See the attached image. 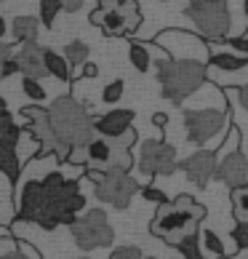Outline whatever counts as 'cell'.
<instances>
[{"label": "cell", "mask_w": 248, "mask_h": 259, "mask_svg": "<svg viewBox=\"0 0 248 259\" xmlns=\"http://www.w3.org/2000/svg\"><path fill=\"white\" fill-rule=\"evenodd\" d=\"M85 208V198L80 195V182L67 179L59 171H48L43 179H30L19 190L16 219L32 222L43 230L72 227L78 214Z\"/></svg>", "instance_id": "cell-1"}, {"label": "cell", "mask_w": 248, "mask_h": 259, "mask_svg": "<svg viewBox=\"0 0 248 259\" xmlns=\"http://www.w3.org/2000/svg\"><path fill=\"white\" fill-rule=\"evenodd\" d=\"M206 219V206L197 203L192 195H179L176 200H171L166 206H158L155 217L150 222V233L166 241L168 246H179L197 233V225Z\"/></svg>", "instance_id": "cell-2"}, {"label": "cell", "mask_w": 248, "mask_h": 259, "mask_svg": "<svg viewBox=\"0 0 248 259\" xmlns=\"http://www.w3.org/2000/svg\"><path fill=\"white\" fill-rule=\"evenodd\" d=\"M158 80L163 99L182 104L208 80V64L195 59H171L168 56V59L158 62Z\"/></svg>", "instance_id": "cell-3"}, {"label": "cell", "mask_w": 248, "mask_h": 259, "mask_svg": "<svg viewBox=\"0 0 248 259\" xmlns=\"http://www.w3.org/2000/svg\"><path fill=\"white\" fill-rule=\"evenodd\" d=\"M51 120L56 126V134L62 137L64 145L70 147H88L96 139V128H93V118L88 115V107L80 104L72 94L51 102Z\"/></svg>", "instance_id": "cell-4"}, {"label": "cell", "mask_w": 248, "mask_h": 259, "mask_svg": "<svg viewBox=\"0 0 248 259\" xmlns=\"http://www.w3.org/2000/svg\"><path fill=\"white\" fill-rule=\"evenodd\" d=\"M184 16L195 24L197 37L214 43L227 40L230 32V3L224 0H192L184 6Z\"/></svg>", "instance_id": "cell-5"}, {"label": "cell", "mask_w": 248, "mask_h": 259, "mask_svg": "<svg viewBox=\"0 0 248 259\" xmlns=\"http://www.w3.org/2000/svg\"><path fill=\"white\" fill-rule=\"evenodd\" d=\"M22 118L27 120L24 128L30 131L37 142H40V158L54 155L59 163H67L72 147L64 145L62 137L56 134V126L51 120L48 107H43V104H27V107H22Z\"/></svg>", "instance_id": "cell-6"}, {"label": "cell", "mask_w": 248, "mask_h": 259, "mask_svg": "<svg viewBox=\"0 0 248 259\" xmlns=\"http://www.w3.org/2000/svg\"><path fill=\"white\" fill-rule=\"evenodd\" d=\"M72 241L83 251H93V248H104L115 243V230L110 227L107 214L102 208H88L72 227Z\"/></svg>", "instance_id": "cell-7"}, {"label": "cell", "mask_w": 248, "mask_h": 259, "mask_svg": "<svg viewBox=\"0 0 248 259\" xmlns=\"http://www.w3.org/2000/svg\"><path fill=\"white\" fill-rule=\"evenodd\" d=\"M179 168L176 160V147L168 145L166 139H150L139 145V171L147 177H160V174H174Z\"/></svg>", "instance_id": "cell-8"}, {"label": "cell", "mask_w": 248, "mask_h": 259, "mask_svg": "<svg viewBox=\"0 0 248 259\" xmlns=\"http://www.w3.org/2000/svg\"><path fill=\"white\" fill-rule=\"evenodd\" d=\"M141 187L139 182L133 179L131 174H123V171H112V174H104V179L99 182L96 187H93V195L96 200L107 206H115V208H128L133 195H139Z\"/></svg>", "instance_id": "cell-9"}, {"label": "cell", "mask_w": 248, "mask_h": 259, "mask_svg": "<svg viewBox=\"0 0 248 259\" xmlns=\"http://www.w3.org/2000/svg\"><path fill=\"white\" fill-rule=\"evenodd\" d=\"M155 43H160L171 59H195V62H203V56H211L206 49V40L197 37L192 32H184V30H163Z\"/></svg>", "instance_id": "cell-10"}, {"label": "cell", "mask_w": 248, "mask_h": 259, "mask_svg": "<svg viewBox=\"0 0 248 259\" xmlns=\"http://www.w3.org/2000/svg\"><path fill=\"white\" fill-rule=\"evenodd\" d=\"M227 115L222 110H184V128L189 145H206L208 139L224 134Z\"/></svg>", "instance_id": "cell-11"}, {"label": "cell", "mask_w": 248, "mask_h": 259, "mask_svg": "<svg viewBox=\"0 0 248 259\" xmlns=\"http://www.w3.org/2000/svg\"><path fill=\"white\" fill-rule=\"evenodd\" d=\"M141 27V6L133 0H118L102 24L104 37H131Z\"/></svg>", "instance_id": "cell-12"}, {"label": "cell", "mask_w": 248, "mask_h": 259, "mask_svg": "<svg viewBox=\"0 0 248 259\" xmlns=\"http://www.w3.org/2000/svg\"><path fill=\"white\" fill-rule=\"evenodd\" d=\"M179 168L187 174V179L197 185L200 190L208 187V182L216 177V168H219V152L214 150H197L192 152L189 158L179 160Z\"/></svg>", "instance_id": "cell-13"}, {"label": "cell", "mask_w": 248, "mask_h": 259, "mask_svg": "<svg viewBox=\"0 0 248 259\" xmlns=\"http://www.w3.org/2000/svg\"><path fill=\"white\" fill-rule=\"evenodd\" d=\"M216 182H222L230 190H240L248 185V160L245 152L237 147L232 152H227L224 158H219V168H216Z\"/></svg>", "instance_id": "cell-14"}, {"label": "cell", "mask_w": 248, "mask_h": 259, "mask_svg": "<svg viewBox=\"0 0 248 259\" xmlns=\"http://www.w3.org/2000/svg\"><path fill=\"white\" fill-rule=\"evenodd\" d=\"M133 115L131 110H110L104 115L93 118V128H96V137L102 139H120L123 134H128L133 128Z\"/></svg>", "instance_id": "cell-15"}, {"label": "cell", "mask_w": 248, "mask_h": 259, "mask_svg": "<svg viewBox=\"0 0 248 259\" xmlns=\"http://www.w3.org/2000/svg\"><path fill=\"white\" fill-rule=\"evenodd\" d=\"M16 62H19V72L22 78H30V80H43V78H51L48 70H45V49L40 43H24L16 54Z\"/></svg>", "instance_id": "cell-16"}, {"label": "cell", "mask_w": 248, "mask_h": 259, "mask_svg": "<svg viewBox=\"0 0 248 259\" xmlns=\"http://www.w3.org/2000/svg\"><path fill=\"white\" fill-rule=\"evenodd\" d=\"M37 30H40V22H37L35 16H14V22H11V32H14V40L16 43H35L37 40Z\"/></svg>", "instance_id": "cell-17"}, {"label": "cell", "mask_w": 248, "mask_h": 259, "mask_svg": "<svg viewBox=\"0 0 248 259\" xmlns=\"http://www.w3.org/2000/svg\"><path fill=\"white\" fill-rule=\"evenodd\" d=\"M45 70H48L51 78L62 80V83L75 80L72 78V67H70V62H67V56L59 54V51H54V49H45Z\"/></svg>", "instance_id": "cell-18"}, {"label": "cell", "mask_w": 248, "mask_h": 259, "mask_svg": "<svg viewBox=\"0 0 248 259\" xmlns=\"http://www.w3.org/2000/svg\"><path fill=\"white\" fill-rule=\"evenodd\" d=\"M206 64L214 67V70H222V72H240V70L248 67V56L232 54V51H222V54H211Z\"/></svg>", "instance_id": "cell-19"}, {"label": "cell", "mask_w": 248, "mask_h": 259, "mask_svg": "<svg viewBox=\"0 0 248 259\" xmlns=\"http://www.w3.org/2000/svg\"><path fill=\"white\" fill-rule=\"evenodd\" d=\"M19 171H22V163H19L16 150L0 145V174L8 179V185H14V182L19 179Z\"/></svg>", "instance_id": "cell-20"}, {"label": "cell", "mask_w": 248, "mask_h": 259, "mask_svg": "<svg viewBox=\"0 0 248 259\" xmlns=\"http://www.w3.org/2000/svg\"><path fill=\"white\" fill-rule=\"evenodd\" d=\"M128 62L136 72H150L152 70V54H150V46L139 43V40H131L128 46Z\"/></svg>", "instance_id": "cell-21"}, {"label": "cell", "mask_w": 248, "mask_h": 259, "mask_svg": "<svg viewBox=\"0 0 248 259\" xmlns=\"http://www.w3.org/2000/svg\"><path fill=\"white\" fill-rule=\"evenodd\" d=\"M22 126H16L14 118H11V112L8 115H0V145L3 147H19V139H22Z\"/></svg>", "instance_id": "cell-22"}, {"label": "cell", "mask_w": 248, "mask_h": 259, "mask_svg": "<svg viewBox=\"0 0 248 259\" xmlns=\"http://www.w3.org/2000/svg\"><path fill=\"white\" fill-rule=\"evenodd\" d=\"M62 54L67 56V62H70L72 70H78V67H85V64H88V56H91L88 46H85L83 40H72V43H67Z\"/></svg>", "instance_id": "cell-23"}, {"label": "cell", "mask_w": 248, "mask_h": 259, "mask_svg": "<svg viewBox=\"0 0 248 259\" xmlns=\"http://www.w3.org/2000/svg\"><path fill=\"white\" fill-rule=\"evenodd\" d=\"M232 214L237 225H248V185L232 190Z\"/></svg>", "instance_id": "cell-24"}, {"label": "cell", "mask_w": 248, "mask_h": 259, "mask_svg": "<svg viewBox=\"0 0 248 259\" xmlns=\"http://www.w3.org/2000/svg\"><path fill=\"white\" fill-rule=\"evenodd\" d=\"M59 11H64V3H59V0H43L40 3V24L51 30L56 16H59Z\"/></svg>", "instance_id": "cell-25"}, {"label": "cell", "mask_w": 248, "mask_h": 259, "mask_svg": "<svg viewBox=\"0 0 248 259\" xmlns=\"http://www.w3.org/2000/svg\"><path fill=\"white\" fill-rule=\"evenodd\" d=\"M176 248H179V254H182L184 259H206L203 251H200V238H197V233H192L189 238H184V241L179 243Z\"/></svg>", "instance_id": "cell-26"}, {"label": "cell", "mask_w": 248, "mask_h": 259, "mask_svg": "<svg viewBox=\"0 0 248 259\" xmlns=\"http://www.w3.org/2000/svg\"><path fill=\"white\" fill-rule=\"evenodd\" d=\"M203 248H206V251H211V254H216V256H227V254H230L224 248V241L214 233V230H203Z\"/></svg>", "instance_id": "cell-27"}, {"label": "cell", "mask_w": 248, "mask_h": 259, "mask_svg": "<svg viewBox=\"0 0 248 259\" xmlns=\"http://www.w3.org/2000/svg\"><path fill=\"white\" fill-rule=\"evenodd\" d=\"M123 91H126V83H123V78H115L112 83L104 85V91H102V102H107V104H118L123 99Z\"/></svg>", "instance_id": "cell-28"}, {"label": "cell", "mask_w": 248, "mask_h": 259, "mask_svg": "<svg viewBox=\"0 0 248 259\" xmlns=\"http://www.w3.org/2000/svg\"><path fill=\"white\" fill-rule=\"evenodd\" d=\"M22 91L27 99H32V104H40L45 99V89L40 85V80H30V78H22Z\"/></svg>", "instance_id": "cell-29"}, {"label": "cell", "mask_w": 248, "mask_h": 259, "mask_svg": "<svg viewBox=\"0 0 248 259\" xmlns=\"http://www.w3.org/2000/svg\"><path fill=\"white\" fill-rule=\"evenodd\" d=\"M16 251H8V254H0V259H40L37 256V251L32 246H27L24 241H16Z\"/></svg>", "instance_id": "cell-30"}, {"label": "cell", "mask_w": 248, "mask_h": 259, "mask_svg": "<svg viewBox=\"0 0 248 259\" xmlns=\"http://www.w3.org/2000/svg\"><path fill=\"white\" fill-rule=\"evenodd\" d=\"M139 195L144 198V200H150V203H158V206H166V203H171V200L166 198L163 190H158V187H152V185H144Z\"/></svg>", "instance_id": "cell-31"}, {"label": "cell", "mask_w": 248, "mask_h": 259, "mask_svg": "<svg viewBox=\"0 0 248 259\" xmlns=\"http://www.w3.org/2000/svg\"><path fill=\"white\" fill-rule=\"evenodd\" d=\"M107 259H144V256H141L139 246H120V248H112Z\"/></svg>", "instance_id": "cell-32"}, {"label": "cell", "mask_w": 248, "mask_h": 259, "mask_svg": "<svg viewBox=\"0 0 248 259\" xmlns=\"http://www.w3.org/2000/svg\"><path fill=\"white\" fill-rule=\"evenodd\" d=\"M230 235H232V243L237 251H245L248 248V225H235Z\"/></svg>", "instance_id": "cell-33"}, {"label": "cell", "mask_w": 248, "mask_h": 259, "mask_svg": "<svg viewBox=\"0 0 248 259\" xmlns=\"http://www.w3.org/2000/svg\"><path fill=\"white\" fill-rule=\"evenodd\" d=\"M64 166H80V168L88 166V147H72Z\"/></svg>", "instance_id": "cell-34"}, {"label": "cell", "mask_w": 248, "mask_h": 259, "mask_svg": "<svg viewBox=\"0 0 248 259\" xmlns=\"http://www.w3.org/2000/svg\"><path fill=\"white\" fill-rule=\"evenodd\" d=\"M14 49H11V46H8V43H0V80H6V75H3V67L8 64V62H11L14 59Z\"/></svg>", "instance_id": "cell-35"}, {"label": "cell", "mask_w": 248, "mask_h": 259, "mask_svg": "<svg viewBox=\"0 0 248 259\" xmlns=\"http://www.w3.org/2000/svg\"><path fill=\"white\" fill-rule=\"evenodd\" d=\"M227 43H230V49L240 56H248V37H227Z\"/></svg>", "instance_id": "cell-36"}, {"label": "cell", "mask_w": 248, "mask_h": 259, "mask_svg": "<svg viewBox=\"0 0 248 259\" xmlns=\"http://www.w3.org/2000/svg\"><path fill=\"white\" fill-rule=\"evenodd\" d=\"M99 78V64H93V62H88L80 70V80H96Z\"/></svg>", "instance_id": "cell-37"}, {"label": "cell", "mask_w": 248, "mask_h": 259, "mask_svg": "<svg viewBox=\"0 0 248 259\" xmlns=\"http://www.w3.org/2000/svg\"><path fill=\"white\" fill-rule=\"evenodd\" d=\"M152 123H155L160 131H166V126H168V115H166V112H155V115H152Z\"/></svg>", "instance_id": "cell-38"}, {"label": "cell", "mask_w": 248, "mask_h": 259, "mask_svg": "<svg viewBox=\"0 0 248 259\" xmlns=\"http://www.w3.org/2000/svg\"><path fill=\"white\" fill-rule=\"evenodd\" d=\"M235 97H237V102H240L243 107L248 110V85H240V89H235Z\"/></svg>", "instance_id": "cell-39"}, {"label": "cell", "mask_w": 248, "mask_h": 259, "mask_svg": "<svg viewBox=\"0 0 248 259\" xmlns=\"http://www.w3.org/2000/svg\"><path fill=\"white\" fill-rule=\"evenodd\" d=\"M14 72H19V62H16V56H14V59L8 62L6 67H3V75H6V78H11Z\"/></svg>", "instance_id": "cell-40"}, {"label": "cell", "mask_w": 248, "mask_h": 259, "mask_svg": "<svg viewBox=\"0 0 248 259\" xmlns=\"http://www.w3.org/2000/svg\"><path fill=\"white\" fill-rule=\"evenodd\" d=\"M80 8H83V3H80V0H70V3H64V11H67V14H72V11H80Z\"/></svg>", "instance_id": "cell-41"}, {"label": "cell", "mask_w": 248, "mask_h": 259, "mask_svg": "<svg viewBox=\"0 0 248 259\" xmlns=\"http://www.w3.org/2000/svg\"><path fill=\"white\" fill-rule=\"evenodd\" d=\"M6 30H8V27H6V19H0V43H3V35H6Z\"/></svg>", "instance_id": "cell-42"}, {"label": "cell", "mask_w": 248, "mask_h": 259, "mask_svg": "<svg viewBox=\"0 0 248 259\" xmlns=\"http://www.w3.org/2000/svg\"><path fill=\"white\" fill-rule=\"evenodd\" d=\"M0 115H8V104H6L3 97H0Z\"/></svg>", "instance_id": "cell-43"}, {"label": "cell", "mask_w": 248, "mask_h": 259, "mask_svg": "<svg viewBox=\"0 0 248 259\" xmlns=\"http://www.w3.org/2000/svg\"><path fill=\"white\" fill-rule=\"evenodd\" d=\"M8 235H11V230H8V227H0V238H8Z\"/></svg>", "instance_id": "cell-44"}, {"label": "cell", "mask_w": 248, "mask_h": 259, "mask_svg": "<svg viewBox=\"0 0 248 259\" xmlns=\"http://www.w3.org/2000/svg\"><path fill=\"white\" fill-rule=\"evenodd\" d=\"M243 14H245V19H248V0H245V3H243Z\"/></svg>", "instance_id": "cell-45"}, {"label": "cell", "mask_w": 248, "mask_h": 259, "mask_svg": "<svg viewBox=\"0 0 248 259\" xmlns=\"http://www.w3.org/2000/svg\"><path fill=\"white\" fill-rule=\"evenodd\" d=\"M245 37H248V30H245Z\"/></svg>", "instance_id": "cell-46"}, {"label": "cell", "mask_w": 248, "mask_h": 259, "mask_svg": "<svg viewBox=\"0 0 248 259\" xmlns=\"http://www.w3.org/2000/svg\"><path fill=\"white\" fill-rule=\"evenodd\" d=\"M80 259H85V256H80Z\"/></svg>", "instance_id": "cell-47"}]
</instances>
